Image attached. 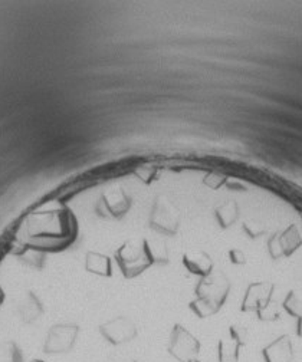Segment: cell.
Segmentation results:
<instances>
[{"mask_svg":"<svg viewBox=\"0 0 302 362\" xmlns=\"http://www.w3.org/2000/svg\"><path fill=\"white\" fill-rule=\"evenodd\" d=\"M229 289L231 284L228 278L221 272H216V274L211 272L199 282L196 288L197 299L190 303V309L199 318H207V316L214 315L223 306Z\"/></svg>","mask_w":302,"mask_h":362,"instance_id":"6da1fadb","label":"cell"},{"mask_svg":"<svg viewBox=\"0 0 302 362\" xmlns=\"http://www.w3.org/2000/svg\"><path fill=\"white\" fill-rule=\"evenodd\" d=\"M117 263L122 272L125 278H136L151 264L143 242L129 240L125 245H122L117 255H115Z\"/></svg>","mask_w":302,"mask_h":362,"instance_id":"7a4b0ae2","label":"cell"},{"mask_svg":"<svg viewBox=\"0 0 302 362\" xmlns=\"http://www.w3.org/2000/svg\"><path fill=\"white\" fill-rule=\"evenodd\" d=\"M200 348H202L200 342L193 334H190L182 325H175L168 342V354L173 358L178 359L179 362H189L193 359H199Z\"/></svg>","mask_w":302,"mask_h":362,"instance_id":"3957f363","label":"cell"},{"mask_svg":"<svg viewBox=\"0 0 302 362\" xmlns=\"http://www.w3.org/2000/svg\"><path fill=\"white\" fill-rule=\"evenodd\" d=\"M79 328L74 324H58L54 325L43 344V351L48 355H59L69 352L78 338Z\"/></svg>","mask_w":302,"mask_h":362,"instance_id":"277c9868","label":"cell"},{"mask_svg":"<svg viewBox=\"0 0 302 362\" xmlns=\"http://www.w3.org/2000/svg\"><path fill=\"white\" fill-rule=\"evenodd\" d=\"M150 226L161 235H176L179 230V211L167 200L158 199L151 211Z\"/></svg>","mask_w":302,"mask_h":362,"instance_id":"5b68a950","label":"cell"},{"mask_svg":"<svg viewBox=\"0 0 302 362\" xmlns=\"http://www.w3.org/2000/svg\"><path fill=\"white\" fill-rule=\"evenodd\" d=\"M100 332L105 341L112 345L127 344L137 337V328L134 322L124 318V316H118V318L103 324L100 327Z\"/></svg>","mask_w":302,"mask_h":362,"instance_id":"8992f818","label":"cell"},{"mask_svg":"<svg viewBox=\"0 0 302 362\" xmlns=\"http://www.w3.org/2000/svg\"><path fill=\"white\" fill-rule=\"evenodd\" d=\"M271 293H272V285L269 284L259 282V284L249 285L242 302V310L257 312L269 302Z\"/></svg>","mask_w":302,"mask_h":362,"instance_id":"52a82bcc","label":"cell"},{"mask_svg":"<svg viewBox=\"0 0 302 362\" xmlns=\"http://www.w3.org/2000/svg\"><path fill=\"white\" fill-rule=\"evenodd\" d=\"M265 362H291L294 358L291 339L284 335L267 345L262 351Z\"/></svg>","mask_w":302,"mask_h":362,"instance_id":"ba28073f","label":"cell"},{"mask_svg":"<svg viewBox=\"0 0 302 362\" xmlns=\"http://www.w3.org/2000/svg\"><path fill=\"white\" fill-rule=\"evenodd\" d=\"M128 209H129V200L124 194L105 196L98 206L100 214L111 218L122 217Z\"/></svg>","mask_w":302,"mask_h":362,"instance_id":"9c48e42d","label":"cell"},{"mask_svg":"<svg viewBox=\"0 0 302 362\" xmlns=\"http://www.w3.org/2000/svg\"><path fill=\"white\" fill-rule=\"evenodd\" d=\"M183 264L186 266V269L193 275L197 276H207L211 274L213 269V262L210 259L209 255H206L204 252H189L185 255L183 257Z\"/></svg>","mask_w":302,"mask_h":362,"instance_id":"30bf717a","label":"cell"},{"mask_svg":"<svg viewBox=\"0 0 302 362\" xmlns=\"http://www.w3.org/2000/svg\"><path fill=\"white\" fill-rule=\"evenodd\" d=\"M42 313H43V306L39 298L33 292H28L19 303L21 320L25 324H32L40 318Z\"/></svg>","mask_w":302,"mask_h":362,"instance_id":"8fae6325","label":"cell"},{"mask_svg":"<svg viewBox=\"0 0 302 362\" xmlns=\"http://www.w3.org/2000/svg\"><path fill=\"white\" fill-rule=\"evenodd\" d=\"M86 270L100 276H111L112 267L108 256L91 252L86 255Z\"/></svg>","mask_w":302,"mask_h":362,"instance_id":"7c38bea8","label":"cell"},{"mask_svg":"<svg viewBox=\"0 0 302 362\" xmlns=\"http://www.w3.org/2000/svg\"><path fill=\"white\" fill-rule=\"evenodd\" d=\"M240 345L229 338H222L218 344V358L219 362H238L240 355Z\"/></svg>","mask_w":302,"mask_h":362,"instance_id":"4fadbf2b","label":"cell"},{"mask_svg":"<svg viewBox=\"0 0 302 362\" xmlns=\"http://www.w3.org/2000/svg\"><path fill=\"white\" fill-rule=\"evenodd\" d=\"M144 250L150 259L151 263H165L168 260V253L160 240H153V239H146L143 240Z\"/></svg>","mask_w":302,"mask_h":362,"instance_id":"5bb4252c","label":"cell"},{"mask_svg":"<svg viewBox=\"0 0 302 362\" xmlns=\"http://www.w3.org/2000/svg\"><path fill=\"white\" fill-rule=\"evenodd\" d=\"M238 216H239L238 206L235 203L223 204L222 207L216 210V218H218L222 229L231 228V226L238 220Z\"/></svg>","mask_w":302,"mask_h":362,"instance_id":"9a60e30c","label":"cell"},{"mask_svg":"<svg viewBox=\"0 0 302 362\" xmlns=\"http://www.w3.org/2000/svg\"><path fill=\"white\" fill-rule=\"evenodd\" d=\"M0 362H25L22 349L13 341L0 342Z\"/></svg>","mask_w":302,"mask_h":362,"instance_id":"2e32d148","label":"cell"},{"mask_svg":"<svg viewBox=\"0 0 302 362\" xmlns=\"http://www.w3.org/2000/svg\"><path fill=\"white\" fill-rule=\"evenodd\" d=\"M229 337L240 346H246L249 342V331L243 325H232L229 328Z\"/></svg>","mask_w":302,"mask_h":362,"instance_id":"e0dca14e","label":"cell"},{"mask_svg":"<svg viewBox=\"0 0 302 362\" xmlns=\"http://www.w3.org/2000/svg\"><path fill=\"white\" fill-rule=\"evenodd\" d=\"M229 256H231V262L235 263V264H245L246 263V256L239 249H232L229 252Z\"/></svg>","mask_w":302,"mask_h":362,"instance_id":"ac0fdd59","label":"cell"},{"mask_svg":"<svg viewBox=\"0 0 302 362\" xmlns=\"http://www.w3.org/2000/svg\"><path fill=\"white\" fill-rule=\"evenodd\" d=\"M29 362H43L42 359H32V361H29Z\"/></svg>","mask_w":302,"mask_h":362,"instance_id":"d6986e66","label":"cell"},{"mask_svg":"<svg viewBox=\"0 0 302 362\" xmlns=\"http://www.w3.org/2000/svg\"><path fill=\"white\" fill-rule=\"evenodd\" d=\"M189 362H200L199 359H193V361H189Z\"/></svg>","mask_w":302,"mask_h":362,"instance_id":"ffe728a7","label":"cell"},{"mask_svg":"<svg viewBox=\"0 0 302 362\" xmlns=\"http://www.w3.org/2000/svg\"><path fill=\"white\" fill-rule=\"evenodd\" d=\"M132 362H137V361H132Z\"/></svg>","mask_w":302,"mask_h":362,"instance_id":"44dd1931","label":"cell"},{"mask_svg":"<svg viewBox=\"0 0 302 362\" xmlns=\"http://www.w3.org/2000/svg\"><path fill=\"white\" fill-rule=\"evenodd\" d=\"M218 362H219V361H218Z\"/></svg>","mask_w":302,"mask_h":362,"instance_id":"7402d4cb","label":"cell"}]
</instances>
